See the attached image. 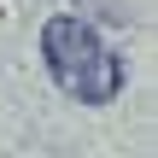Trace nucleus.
Returning <instances> with one entry per match:
<instances>
[{
    "label": "nucleus",
    "instance_id": "nucleus-1",
    "mask_svg": "<svg viewBox=\"0 0 158 158\" xmlns=\"http://www.w3.org/2000/svg\"><path fill=\"white\" fill-rule=\"evenodd\" d=\"M41 53H47V70H53V82H59L64 94L88 100V106L117 100V88H123V59L100 47V35H94L88 18H76V12L47 18V23H41Z\"/></svg>",
    "mask_w": 158,
    "mask_h": 158
},
{
    "label": "nucleus",
    "instance_id": "nucleus-2",
    "mask_svg": "<svg viewBox=\"0 0 158 158\" xmlns=\"http://www.w3.org/2000/svg\"><path fill=\"white\" fill-rule=\"evenodd\" d=\"M94 12H100L106 23H123V0H94Z\"/></svg>",
    "mask_w": 158,
    "mask_h": 158
}]
</instances>
